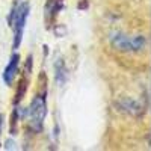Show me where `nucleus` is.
I'll return each mask as SVG.
<instances>
[{"label":"nucleus","mask_w":151,"mask_h":151,"mask_svg":"<svg viewBox=\"0 0 151 151\" xmlns=\"http://www.w3.org/2000/svg\"><path fill=\"white\" fill-rule=\"evenodd\" d=\"M147 36L137 35V36H127L122 33H116L112 36V45L119 52H130V53H137L142 52L147 47Z\"/></svg>","instance_id":"obj_3"},{"label":"nucleus","mask_w":151,"mask_h":151,"mask_svg":"<svg viewBox=\"0 0 151 151\" xmlns=\"http://www.w3.org/2000/svg\"><path fill=\"white\" fill-rule=\"evenodd\" d=\"M20 55L18 53H14L11 56L8 65L5 67L3 70V82L6 86H12V82L17 77V73H18V68H20Z\"/></svg>","instance_id":"obj_4"},{"label":"nucleus","mask_w":151,"mask_h":151,"mask_svg":"<svg viewBox=\"0 0 151 151\" xmlns=\"http://www.w3.org/2000/svg\"><path fill=\"white\" fill-rule=\"evenodd\" d=\"M47 116V92L36 94L29 106V125L33 133H41Z\"/></svg>","instance_id":"obj_2"},{"label":"nucleus","mask_w":151,"mask_h":151,"mask_svg":"<svg viewBox=\"0 0 151 151\" xmlns=\"http://www.w3.org/2000/svg\"><path fill=\"white\" fill-rule=\"evenodd\" d=\"M62 6H64V0H47V3H45V21L47 23H52L58 14L60 12Z\"/></svg>","instance_id":"obj_6"},{"label":"nucleus","mask_w":151,"mask_h":151,"mask_svg":"<svg viewBox=\"0 0 151 151\" xmlns=\"http://www.w3.org/2000/svg\"><path fill=\"white\" fill-rule=\"evenodd\" d=\"M65 79H67V70H65V65L62 62V59H59L56 62V80L59 85H62L65 82Z\"/></svg>","instance_id":"obj_8"},{"label":"nucleus","mask_w":151,"mask_h":151,"mask_svg":"<svg viewBox=\"0 0 151 151\" xmlns=\"http://www.w3.org/2000/svg\"><path fill=\"white\" fill-rule=\"evenodd\" d=\"M121 107H122V110L129 112L130 115H142L144 113L142 106L137 101H134V100H124L121 103Z\"/></svg>","instance_id":"obj_7"},{"label":"nucleus","mask_w":151,"mask_h":151,"mask_svg":"<svg viewBox=\"0 0 151 151\" xmlns=\"http://www.w3.org/2000/svg\"><path fill=\"white\" fill-rule=\"evenodd\" d=\"M29 12H30V6L27 2H20L15 0L14 6L11 8L9 17H8V23L9 26L14 29V42L12 47L14 50H17L23 41V33H24V27H26V23L29 18Z\"/></svg>","instance_id":"obj_1"},{"label":"nucleus","mask_w":151,"mask_h":151,"mask_svg":"<svg viewBox=\"0 0 151 151\" xmlns=\"http://www.w3.org/2000/svg\"><path fill=\"white\" fill-rule=\"evenodd\" d=\"M30 74H32V56L27 58L26 68H24V74H23V77L20 79L18 89H17V92H15V104H18L21 100H23V97L26 95L27 86H29V80H30Z\"/></svg>","instance_id":"obj_5"},{"label":"nucleus","mask_w":151,"mask_h":151,"mask_svg":"<svg viewBox=\"0 0 151 151\" xmlns=\"http://www.w3.org/2000/svg\"><path fill=\"white\" fill-rule=\"evenodd\" d=\"M2 127H3V116L0 115V133H2Z\"/></svg>","instance_id":"obj_9"}]
</instances>
